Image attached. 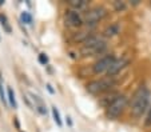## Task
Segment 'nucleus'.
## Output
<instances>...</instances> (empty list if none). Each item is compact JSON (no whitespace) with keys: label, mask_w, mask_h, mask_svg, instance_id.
<instances>
[{"label":"nucleus","mask_w":151,"mask_h":132,"mask_svg":"<svg viewBox=\"0 0 151 132\" xmlns=\"http://www.w3.org/2000/svg\"><path fill=\"white\" fill-rule=\"evenodd\" d=\"M120 31V26L118 23H114L111 24V26H109L107 28L104 29V32H103V36L104 37H112V36H116L118 34H119Z\"/></svg>","instance_id":"11"},{"label":"nucleus","mask_w":151,"mask_h":132,"mask_svg":"<svg viewBox=\"0 0 151 132\" xmlns=\"http://www.w3.org/2000/svg\"><path fill=\"white\" fill-rule=\"evenodd\" d=\"M46 87H47V89H48V92H50V93H52V95H54V93H55V89L52 88V86H51V84H48V83H47V84H46Z\"/></svg>","instance_id":"21"},{"label":"nucleus","mask_w":151,"mask_h":132,"mask_svg":"<svg viewBox=\"0 0 151 132\" xmlns=\"http://www.w3.org/2000/svg\"><path fill=\"white\" fill-rule=\"evenodd\" d=\"M109 15L107 9L102 6H96V7H92V8L87 9L84 15V23L87 26H94V24L99 23L100 20H103L106 16Z\"/></svg>","instance_id":"4"},{"label":"nucleus","mask_w":151,"mask_h":132,"mask_svg":"<svg viewBox=\"0 0 151 132\" xmlns=\"http://www.w3.org/2000/svg\"><path fill=\"white\" fill-rule=\"evenodd\" d=\"M107 49V44L106 41L100 40L95 44H91V46H82L80 48V55L82 56H94V55H100Z\"/></svg>","instance_id":"7"},{"label":"nucleus","mask_w":151,"mask_h":132,"mask_svg":"<svg viewBox=\"0 0 151 132\" xmlns=\"http://www.w3.org/2000/svg\"><path fill=\"white\" fill-rule=\"evenodd\" d=\"M92 35H91V32H87V31H84V32H76V34L74 35V37H72V40L74 41H76V43H84L87 39H90Z\"/></svg>","instance_id":"12"},{"label":"nucleus","mask_w":151,"mask_h":132,"mask_svg":"<svg viewBox=\"0 0 151 132\" xmlns=\"http://www.w3.org/2000/svg\"><path fill=\"white\" fill-rule=\"evenodd\" d=\"M127 64H128L127 59H119V60H115L114 64L111 66V68H110L109 72H107V76H109V78H114L115 75L119 73Z\"/></svg>","instance_id":"8"},{"label":"nucleus","mask_w":151,"mask_h":132,"mask_svg":"<svg viewBox=\"0 0 151 132\" xmlns=\"http://www.w3.org/2000/svg\"><path fill=\"white\" fill-rule=\"evenodd\" d=\"M128 104V98L126 95H119L111 104H110L107 108H106V116L111 120H115L118 119L120 115H122L124 109L127 108Z\"/></svg>","instance_id":"3"},{"label":"nucleus","mask_w":151,"mask_h":132,"mask_svg":"<svg viewBox=\"0 0 151 132\" xmlns=\"http://www.w3.org/2000/svg\"><path fill=\"white\" fill-rule=\"evenodd\" d=\"M115 60H116V59H115L114 54H107V55H104V56H102L99 60H96L92 64V73H95V75L107 73Z\"/></svg>","instance_id":"5"},{"label":"nucleus","mask_w":151,"mask_h":132,"mask_svg":"<svg viewBox=\"0 0 151 132\" xmlns=\"http://www.w3.org/2000/svg\"><path fill=\"white\" fill-rule=\"evenodd\" d=\"M114 86H115L114 78L107 76V78L99 79V80H92L90 83H87L86 89L92 95H103V93H107Z\"/></svg>","instance_id":"2"},{"label":"nucleus","mask_w":151,"mask_h":132,"mask_svg":"<svg viewBox=\"0 0 151 132\" xmlns=\"http://www.w3.org/2000/svg\"><path fill=\"white\" fill-rule=\"evenodd\" d=\"M29 96H31V99L34 100L36 111L39 112V113H42V115H47V108H46V106H44L42 99H40L37 95H35V93H29Z\"/></svg>","instance_id":"10"},{"label":"nucleus","mask_w":151,"mask_h":132,"mask_svg":"<svg viewBox=\"0 0 151 132\" xmlns=\"http://www.w3.org/2000/svg\"><path fill=\"white\" fill-rule=\"evenodd\" d=\"M66 119H67V123H68V126L72 127V120H71V118H70V116H67Z\"/></svg>","instance_id":"22"},{"label":"nucleus","mask_w":151,"mask_h":132,"mask_svg":"<svg viewBox=\"0 0 151 132\" xmlns=\"http://www.w3.org/2000/svg\"><path fill=\"white\" fill-rule=\"evenodd\" d=\"M4 4V0H0V6H3Z\"/></svg>","instance_id":"24"},{"label":"nucleus","mask_w":151,"mask_h":132,"mask_svg":"<svg viewBox=\"0 0 151 132\" xmlns=\"http://www.w3.org/2000/svg\"><path fill=\"white\" fill-rule=\"evenodd\" d=\"M0 41H1V37H0Z\"/></svg>","instance_id":"25"},{"label":"nucleus","mask_w":151,"mask_h":132,"mask_svg":"<svg viewBox=\"0 0 151 132\" xmlns=\"http://www.w3.org/2000/svg\"><path fill=\"white\" fill-rule=\"evenodd\" d=\"M150 91L147 87L142 86L138 88V91L134 93L131 99V113L134 118H142V115H145L146 112H148V104H150Z\"/></svg>","instance_id":"1"},{"label":"nucleus","mask_w":151,"mask_h":132,"mask_svg":"<svg viewBox=\"0 0 151 132\" xmlns=\"http://www.w3.org/2000/svg\"><path fill=\"white\" fill-rule=\"evenodd\" d=\"M0 100L3 101L4 104H8V99H7V95H6V92H4V87H3V81L0 80Z\"/></svg>","instance_id":"17"},{"label":"nucleus","mask_w":151,"mask_h":132,"mask_svg":"<svg viewBox=\"0 0 151 132\" xmlns=\"http://www.w3.org/2000/svg\"><path fill=\"white\" fill-rule=\"evenodd\" d=\"M64 21L68 27H72V28H79V27L83 26L84 23V17L80 15V12L75 11V9H67L66 14H64Z\"/></svg>","instance_id":"6"},{"label":"nucleus","mask_w":151,"mask_h":132,"mask_svg":"<svg viewBox=\"0 0 151 132\" xmlns=\"http://www.w3.org/2000/svg\"><path fill=\"white\" fill-rule=\"evenodd\" d=\"M0 26L3 27V29L7 32V34H11L12 32V28L8 23V19H7V16L4 14H0Z\"/></svg>","instance_id":"14"},{"label":"nucleus","mask_w":151,"mask_h":132,"mask_svg":"<svg viewBox=\"0 0 151 132\" xmlns=\"http://www.w3.org/2000/svg\"><path fill=\"white\" fill-rule=\"evenodd\" d=\"M7 99H8V104L12 107L14 109L17 108V103H16V98H15V92L11 87L7 88Z\"/></svg>","instance_id":"13"},{"label":"nucleus","mask_w":151,"mask_h":132,"mask_svg":"<svg viewBox=\"0 0 151 132\" xmlns=\"http://www.w3.org/2000/svg\"><path fill=\"white\" fill-rule=\"evenodd\" d=\"M146 126H151V107L148 108L147 118H146Z\"/></svg>","instance_id":"20"},{"label":"nucleus","mask_w":151,"mask_h":132,"mask_svg":"<svg viewBox=\"0 0 151 132\" xmlns=\"http://www.w3.org/2000/svg\"><path fill=\"white\" fill-rule=\"evenodd\" d=\"M51 112H52V118H54V121H55V123H56L59 127H62V126H63V120H62V118H60L59 109H58L55 106H52V107H51Z\"/></svg>","instance_id":"15"},{"label":"nucleus","mask_w":151,"mask_h":132,"mask_svg":"<svg viewBox=\"0 0 151 132\" xmlns=\"http://www.w3.org/2000/svg\"><path fill=\"white\" fill-rule=\"evenodd\" d=\"M15 126H16V128H20V124H19V120H17V118H15Z\"/></svg>","instance_id":"23"},{"label":"nucleus","mask_w":151,"mask_h":132,"mask_svg":"<svg viewBox=\"0 0 151 132\" xmlns=\"http://www.w3.org/2000/svg\"><path fill=\"white\" fill-rule=\"evenodd\" d=\"M126 7H127V6H126L124 1H114V8H115V11H118V12L124 11Z\"/></svg>","instance_id":"19"},{"label":"nucleus","mask_w":151,"mask_h":132,"mask_svg":"<svg viewBox=\"0 0 151 132\" xmlns=\"http://www.w3.org/2000/svg\"><path fill=\"white\" fill-rule=\"evenodd\" d=\"M22 132H23V131H22Z\"/></svg>","instance_id":"26"},{"label":"nucleus","mask_w":151,"mask_h":132,"mask_svg":"<svg viewBox=\"0 0 151 132\" xmlns=\"http://www.w3.org/2000/svg\"><path fill=\"white\" fill-rule=\"evenodd\" d=\"M20 19H22V23L28 24V26H31L32 21H34V17H32V15L29 14L28 11H23V12H22V14H20Z\"/></svg>","instance_id":"16"},{"label":"nucleus","mask_w":151,"mask_h":132,"mask_svg":"<svg viewBox=\"0 0 151 132\" xmlns=\"http://www.w3.org/2000/svg\"><path fill=\"white\" fill-rule=\"evenodd\" d=\"M37 60H39V63L42 64V66H47V64H48V56H47L44 52H42V54H39V56H37Z\"/></svg>","instance_id":"18"},{"label":"nucleus","mask_w":151,"mask_h":132,"mask_svg":"<svg viewBox=\"0 0 151 132\" xmlns=\"http://www.w3.org/2000/svg\"><path fill=\"white\" fill-rule=\"evenodd\" d=\"M68 6L71 9L80 12V11H86L88 8V1L87 0H71V1H68Z\"/></svg>","instance_id":"9"}]
</instances>
